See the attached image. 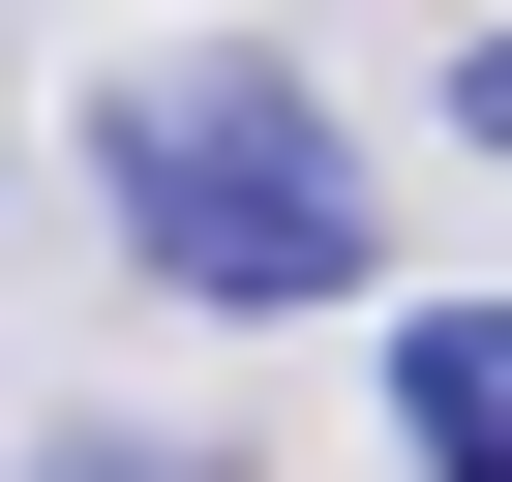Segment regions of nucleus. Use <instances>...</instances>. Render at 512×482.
<instances>
[{
    "instance_id": "f257e3e1",
    "label": "nucleus",
    "mask_w": 512,
    "mask_h": 482,
    "mask_svg": "<svg viewBox=\"0 0 512 482\" xmlns=\"http://www.w3.org/2000/svg\"><path fill=\"white\" fill-rule=\"evenodd\" d=\"M91 211H121V272L211 302V332H272V302H362V121L302 61H121L91 91Z\"/></svg>"
},
{
    "instance_id": "20e7f679",
    "label": "nucleus",
    "mask_w": 512,
    "mask_h": 482,
    "mask_svg": "<svg viewBox=\"0 0 512 482\" xmlns=\"http://www.w3.org/2000/svg\"><path fill=\"white\" fill-rule=\"evenodd\" d=\"M452 151H512V31H482V61H452Z\"/></svg>"
},
{
    "instance_id": "f03ea898",
    "label": "nucleus",
    "mask_w": 512,
    "mask_h": 482,
    "mask_svg": "<svg viewBox=\"0 0 512 482\" xmlns=\"http://www.w3.org/2000/svg\"><path fill=\"white\" fill-rule=\"evenodd\" d=\"M392 452L422 482H512V302H392Z\"/></svg>"
},
{
    "instance_id": "7ed1b4c3",
    "label": "nucleus",
    "mask_w": 512,
    "mask_h": 482,
    "mask_svg": "<svg viewBox=\"0 0 512 482\" xmlns=\"http://www.w3.org/2000/svg\"><path fill=\"white\" fill-rule=\"evenodd\" d=\"M31 482H211V452H151V422H61V452H31Z\"/></svg>"
}]
</instances>
